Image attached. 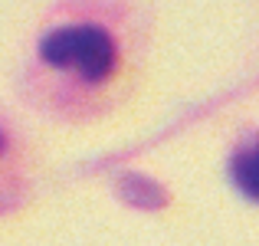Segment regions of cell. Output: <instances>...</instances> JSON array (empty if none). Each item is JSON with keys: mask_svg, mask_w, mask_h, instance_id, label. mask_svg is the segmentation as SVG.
<instances>
[{"mask_svg": "<svg viewBox=\"0 0 259 246\" xmlns=\"http://www.w3.org/2000/svg\"><path fill=\"white\" fill-rule=\"evenodd\" d=\"M39 59L50 69L66 72L85 86H102L118 69V46H115L112 33L102 26L69 23L50 30L39 39Z\"/></svg>", "mask_w": 259, "mask_h": 246, "instance_id": "obj_1", "label": "cell"}, {"mask_svg": "<svg viewBox=\"0 0 259 246\" xmlns=\"http://www.w3.org/2000/svg\"><path fill=\"white\" fill-rule=\"evenodd\" d=\"M230 177L249 200L259 203V138H249L236 148L233 161H230Z\"/></svg>", "mask_w": 259, "mask_h": 246, "instance_id": "obj_2", "label": "cell"}]
</instances>
